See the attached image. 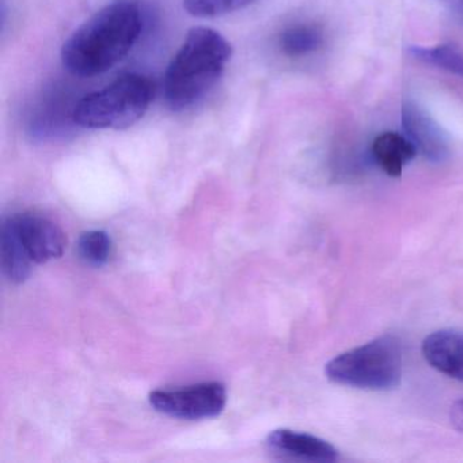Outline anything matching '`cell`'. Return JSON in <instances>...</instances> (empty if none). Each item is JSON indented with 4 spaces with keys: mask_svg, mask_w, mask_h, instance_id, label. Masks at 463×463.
Returning <instances> with one entry per match:
<instances>
[{
    "mask_svg": "<svg viewBox=\"0 0 463 463\" xmlns=\"http://www.w3.org/2000/svg\"><path fill=\"white\" fill-rule=\"evenodd\" d=\"M322 43H324V33L321 29L316 25H307V24L289 26L279 39L281 51L291 58H299V56L313 53L314 51L321 48Z\"/></svg>",
    "mask_w": 463,
    "mask_h": 463,
    "instance_id": "12",
    "label": "cell"
},
{
    "mask_svg": "<svg viewBox=\"0 0 463 463\" xmlns=\"http://www.w3.org/2000/svg\"><path fill=\"white\" fill-rule=\"evenodd\" d=\"M441 5L451 10L455 14L462 17L463 20V0H439Z\"/></svg>",
    "mask_w": 463,
    "mask_h": 463,
    "instance_id": "17",
    "label": "cell"
},
{
    "mask_svg": "<svg viewBox=\"0 0 463 463\" xmlns=\"http://www.w3.org/2000/svg\"><path fill=\"white\" fill-rule=\"evenodd\" d=\"M403 135L413 143L417 153L428 161L440 164L449 156L446 135L435 120L414 102L406 101L402 107Z\"/></svg>",
    "mask_w": 463,
    "mask_h": 463,
    "instance_id": "7",
    "label": "cell"
},
{
    "mask_svg": "<svg viewBox=\"0 0 463 463\" xmlns=\"http://www.w3.org/2000/svg\"><path fill=\"white\" fill-rule=\"evenodd\" d=\"M421 349L430 367L449 378L463 382V332L436 330L425 337Z\"/></svg>",
    "mask_w": 463,
    "mask_h": 463,
    "instance_id": "9",
    "label": "cell"
},
{
    "mask_svg": "<svg viewBox=\"0 0 463 463\" xmlns=\"http://www.w3.org/2000/svg\"><path fill=\"white\" fill-rule=\"evenodd\" d=\"M154 91V83L145 75H123L83 97L72 110V121L88 129L129 128L145 118Z\"/></svg>",
    "mask_w": 463,
    "mask_h": 463,
    "instance_id": "3",
    "label": "cell"
},
{
    "mask_svg": "<svg viewBox=\"0 0 463 463\" xmlns=\"http://www.w3.org/2000/svg\"><path fill=\"white\" fill-rule=\"evenodd\" d=\"M267 446L279 457L302 462L332 463L340 458L337 449L329 441L287 428L270 432L267 438Z\"/></svg>",
    "mask_w": 463,
    "mask_h": 463,
    "instance_id": "8",
    "label": "cell"
},
{
    "mask_svg": "<svg viewBox=\"0 0 463 463\" xmlns=\"http://www.w3.org/2000/svg\"><path fill=\"white\" fill-rule=\"evenodd\" d=\"M449 421L458 432L463 433V398L454 402L449 411Z\"/></svg>",
    "mask_w": 463,
    "mask_h": 463,
    "instance_id": "16",
    "label": "cell"
},
{
    "mask_svg": "<svg viewBox=\"0 0 463 463\" xmlns=\"http://www.w3.org/2000/svg\"><path fill=\"white\" fill-rule=\"evenodd\" d=\"M10 219L33 264H45L63 256L67 238L58 224L37 213H20Z\"/></svg>",
    "mask_w": 463,
    "mask_h": 463,
    "instance_id": "6",
    "label": "cell"
},
{
    "mask_svg": "<svg viewBox=\"0 0 463 463\" xmlns=\"http://www.w3.org/2000/svg\"><path fill=\"white\" fill-rule=\"evenodd\" d=\"M411 58L428 66L438 67L463 80V53L454 45H438L433 48L411 47Z\"/></svg>",
    "mask_w": 463,
    "mask_h": 463,
    "instance_id": "13",
    "label": "cell"
},
{
    "mask_svg": "<svg viewBox=\"0 0 463 463\" xmlns=\"http://www.w3.org/2000/svg\"><path fill=\"white\" fill-rule=\"evenodd\" d=\"M78 253L86 264L102 267L112 256V240L101 230L83 232L78 242Z\"/></svg>",
    "mask_w": 463,
    "mask_h": 463,
    "instance_id": "14",
    "label": "cell"
},
{
    "mask_svg": "<svg viewBox=\"0 0 463 463\" xmlns=\"http://www.w3.org/2000/svg\"><path fill=\"white\" fill-rule=\"evenodd\" d=\"M232 56V44L215 29L192 28L165 72L167 108L183 112L202 101L221 80Z\"/></svg>",
    "mask_w": 463,
    "mask_h": 463,
    "instance_id": "2",
    "label": "cell"
},
{
    "mask_svg": "<svg viewBox=\"0 0 463 463\" xmlns=\"http://www.w3.org/2000/svg\"><path fill=\"white\" fill-rule=\"evenodd\" d=\"M150 403L159 413L175 419H213L226 408L227 392L221 382H204L183 389L156 390Z\"/></svg>",
    "mask_w": 463,
    "mask_h": 463,
    "instance_id": "5",
    "label": "cell"
},
{
    "mask_svg": "<svg viewBox=\"0 0 463 463\" xmlns=\"http://www.w3.org/2000/svg\"><path fill=\"white\" fill-rule=\"evenodd\" d=\"M327 379L341 386L386 392L400 386L402 349L394 335H382L349 349L325 367Z\"/></svg>",
    "mask_w": 463,
    "mask_h": 463,
    "instance_id": "4",
    "label": "cell"
},
{
    "mask_svg": "<svg viewBox=\"0 0 463 463\" xmlns=\"http://www.w3.org/2000/svg\"><path fill=\"white\" fill-rule=\"evenodd\" d=\"M0 259H2V269L9 281L21 284L28 280L33 268V261L26 254L10 218L2 224Z\"/></svg>",
    "mask_w": 463,
    "mask_h": 463,
    "instance_id": "11",
    "label": "cell"
},
{
    "mask_svg": "<svg viewBox=\"0 0 463 463\" xmlns=\"http://www.w3.org/2000/svg\"><path fill=\"white\" fill-rule=\"evenodd\" d=\"M256 0H183L184 9L192 17L216 18L250 6Z\"/></svg>",
    "mask_w": 463,
    "mask_h": 463,
    "instance_id": "15",
    "label": "cell"
},
{
    "mask_svg": "<svg viewBox=\"0 0 463 463\" xmlns=\"http://www.w3.org/2000/svg\"><path fill=\"white\" fill-rule=\"evenodd\" d=\"M417 154V148L405 135L384 132L373 140V158L390 177H401L403 167L413 161Z\"/></svg>",
    "mask_w": 463,
    "mask_h": 463,
    "instance_id": "10",
    "label": "cell"
},
{
    "mask_svg": "<svg viewBox=\"0 0 463 463\" xmlns=\"http://www.w3.org/2000/svg\"><path fill=\"white\" fill-rule=\"evenodd\" d=\"M143 28L145 14L137 0H113L67 39L61 63L74 77L105 74L131 52Z\"/></svg>",
    "mask_w": 463,
    "mask_h": 463,
    "instance_id": "1",
    "label": "cell"
}]
</instances>
